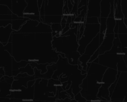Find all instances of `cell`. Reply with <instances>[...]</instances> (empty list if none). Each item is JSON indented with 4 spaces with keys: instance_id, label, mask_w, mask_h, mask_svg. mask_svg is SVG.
I'll use <instances>...</instances> for the list:
<instances>
[{
    "instance_id": "cell-1",
    "label": "cell",
    "mask_w": 127,
    "mask_h": 102,
    "mask_svg": "<svg viewBox=\"0 0 127 102\" xmlns=\"http://www.w3.org/2000/svg\"><path fill=\"white\" fill-rule=\"evenodd\" d=\"M79 27V26L70 28L60 37H53L52 42L53 49L57 53L64 54L68 63L72 65H78L81 56L80 53L78 51L79 44L76 37Z\"/></svg>"
},
{
    "instance_id": "cell-41",
    "label": "cell",
    "mask_w": 127,
    "mask_h": 102,
    "mask_svg": "<svg viewBox=\"0 0 127 102\" xmlns=\"http://www.w3.org/2000/svg\"><path fill=\"white\" fill-rule=\"evenodd\" d=\"M14 102H33V100H20V99H14Z\"/></svg>"
},
{
    "instance_id": "cell-4",
    "label": "cell",
    "mask_w": 127,
    "mask_h": 102,
    "mask_svg": "<svg viewBox=\"0 0 127 102\" xmlns=\"http://www.w3.org/2000/svg\"><path fill=\"white\" fill-rule=\"evenodd\" d=\"M101 85L102 83L98 82L94 76L87 73L86 77L83 79L82 84L79 86L81 89V94L87 101L100 100L97 97V95Z\"/></svg>"
},
{
    "instance_id": "cell-26",
    "label": "cell",
    "mask_w": 127,
    "mask_h": 102,
    "mask_svg": "<svg viewBox=\"0 0 127 102\" xmlns=\"http://www.w3.org/2000/svg\"><path fill=\"white\" fill-rule=\"evenodd\" d=\"M52 31L50 25L46 24L42 22L38 23V26L35 27V33H52Z\"/></svg>"
},
{
    "instance_id": "cell-7",
    "label": "cell",
    "mask_w": 127,
    "mask_h": 102,
    "mask_svg": "<svg viewBox=\"0 0 127 102\" xmlns=\"http://www.w3.org/2000/svg\"><path fill=\"white\" fill-rule=\"evenodd\" d=\"M100 32V24H85L84 30L83 35L78 40L79 47L78 51L81 55L84 53L86 47L95 38V36Z\"/></svg>"
},
{
    "instance_id": "cell-36",
    "label": "cell",
    "mask_w": 127,
    "mask_h": 102,
    "mask_svg": "<svg viewBox=\"0 0 127 102\" xmlns=\"http://www.w3.org/2000/svg\"><path fill=\"white\" fill-rule=\"evenodd\" d=\"M121 7L124 18H127V0H121Z\"/></svg>"
},
{
    "instance_id": "cell-11",
    "label": "cell",
    "mask_w": 127,
    "mask_h": 102,
    "mask_svg": "<svg viewBox=\"0 0 127 102\" xmlns=\"http://www.w3.org/2000/svg\"><path fill=\"white\" fill-rule=\"evenodd\" d=\"M122 57V53L120 54H114L106 51L104 54L99 56V64L107 68H112L117 70V63Z\"/></svg>"
},
{
    "instance_id": "cell-10",
    "label": "cell",
    "mask_w": 127,
    "mask_h": 102,
    "mask_svg": "<svg viewBox=\"0 0 127 102\" xmlns=\"http://www.w3.org/2000/svg\"><path fill=\"white\" fill-rule=\"evenodd\" d=\"M45 16H63L64 0H44Z\"/></svg>"
},
{
    "instance_id": "cell-16",
    "label": "cell",
    "mask_w": 127,
    "mask_h": 102,
    "mask_svg": "<svg viewBox=\"0 0 127 102\" xmlns=\"http://www.w3.org/2000/svg\"><path fill=\"white\" fill-rule=\"evenodd\" d=\"M118 71L116 69L107 68L103 75L102 79V85L109 88V87L115 81Z\"/></svg>"
},
{
    "instance_id": "cell-2",
    "label": "cell",
    "mask_w": 127,
    "mask_h": 102,
    "mask_svg": "<svg viewBox=\"0 0 127 102\" xmlns=\"http://www.w3.org/2000/svg\"><path fill=\"white\" fill-rule=\"evenodd\" d=\"M11 36L12 58L17 62L33 61L35 33H22L13 31Z\"/></svg>"
},
{
    "instance_id": "cell-44",
    "label": "cell",
    "mask_w": 127,
    "mask_h": 102,
    "mask_svg": "<svg viewBox=\"0 0 127 102\" xmlns=\"http://www.w3.org/2000/svg\"><path fill=\"white\" fill-rule=\"evenodd\" d=\"M124 24H125V25L126 26V27L127 28V18H124Z\"/></svg>"
},
{
    "instance_id": "cell-43",
    "label": "cell",
    "mask_w": 127,
    "mask_h": 102,
    "mask_svg": "<svg viewBox=\"0 0 127 102\" xmlns=\"http://www.w3.org/2000/svg\"><path fill=\"white\" fill-rule=\"evenodd\" d=\"M93 63H97V64H99V57H98L97 58H96V59H95V60L93 61Z\"/></svg>"
},
{
    "instance_id": "cell-12",
    "label": "cell",
    "mask_w": 127,
    "mask_h": 102,
    "mask_svg": "<svg viewBox=\"0 0 127 102\" xmlns=\"http://www.w3.org/2000/svg\"><path fill=\"white\" fill-rule=\"evenodd\" d=\"M35 80H30L27 83V87H22L19 90L13 92L14 99L20 100H33Z\"/></svg>"
},
{
    "instance_id": "cell-42",
    "label": "cell",
    "mask_w": 127,
    "mask_h": 102,
    "mask_svg": "<svg viewBox=\"0 0 127 102\" xmlns=\"http://www.w3.org/2000/svg\"><path fill=\"white\" fill-rule=\"evenodd\" d=\"M43 0H37V4H38V8H40L41 6H42V3H43Z\"/></svg>"
},
{
    "instance_id": "cell-30",
    "label": "cell",
    "mask_w": 127,
    "mask_h": 102,
    "mask_svg": "<svg viewBox=\"0 0 127 102\" xmlns=\"http://www.w3.org/2000/svg\"><path fill=\"white\" fill-rule=\"evenodd\" d=\"M51 29H52V32H55L57 33V35L55 37H60L62 32V25L60 23H56V24H52L50 25Z\"/></svg>"
},
{
    "instance_id": "cell-3",
    "label": "cell",
    "mask_w": 127,
    "mask_h": 102,
    "mask_svg": "<svg viewBox=\"0 0 127 102\" xmlns=\"http://www.w3.org/2000/svg\"><path fill=\"white\" fill-rule=\"evenodd\" d=\"M52 33H35V59L37 64H52L58 60L60 53L52 47Z\"/></svg>"
},
{
    "instance_id": "cell-22",
    "label": "cell",
    "mask_w": 127,
    "mask_h": 102,
    "mask_svg": "<svg viewBox=\"0 0 127 102\" xmlns=\"http://www.w3.org/2000/svg\"><path fill=\"white\" fill-rule=\"evenodd\" d=\"M114 0H102L100 2V17L107 18L110 14V8L114 7Z\"/></svg>"
},
{
    "instance_id": "cell-37",
    "label": "cell",
    "mask_w": 127,
    "mask_h": 102,
    "mask_svg": "<svg viewBox=\"0 0 127 102\" xmlns=\"http://www.w3.org/2000/svg\"><path fill=\"white\" fill-rule=\"evenodd\" d=\"M66 98H70V97H69V95L67 94L66 92L63 90V91L60 92H58V100H63V99H66Z\"/></svg>"
},
{
    "instance_id": "cell-18",
    "label": "cell",
    "mask_w": 127,
    "mask_h": 102,
    "mask_svg": "<svg viewBox=\"0 0 127 102\" xmlns=\"http://www.w3.org/2000/svg\"><path fill=\"white\" fill-rule=\"evenodd\" d=\"M14 80L11 85V91L14 92L18 90L22 87H27V83L29 81L35 80L34 76H29L26 77H19L16 78L13 77Z\"/></svg>"
},
{
    "instance_id": "cell-38",
    "label": "cell",
    "mask_w": 127,
    "mask_h": 102,
    "mask_svg": "<svg viewBox=\"0 0 127 102\" xmlns=\"http://www.w3.org/2000/svg\"><path fill=\"white\" fill-rule=\"evenodd\" d=\"M74 99L77 102H87V100H86L85 98H84L83 96H82L80 92L78 93L77 95H76L75 96H74Z\"/></svg>"
},
{
    "instance_id": "cell-23",
    "label": "cell",
    "mask_w": 127,
    "mask_h": 102,
    "mask_svg": "<svg viewBox=\"0 0 127 102\" xmlns=\"http://www.w3.org/2000/svg\"><path fill=\"white\" fill-rule=\"evenodd\" d=\"M63 16H40V22L50 26L52 24L60 23Z\"/></svg>"
},
{
    "instance_id": "cell-31",
    "label": "cell",
    "mask_w": 127,
    "mask_h": 102,
    "mask_svg": "<svg viewBox=\"0 0 127 102\" xmlns=\"http://www.w3.org/2000/svg\"><path fill=\"white\" fill-rule=\"evenodd\" d=\"M119 23L118 34H127V28L124 22V19L117 20Z\"/></svg>"
},
{
    "instance_id": "cell-15",
    "label": "cell",
    "mask_w": 127,
    "mask_h": 102,
    "mask_svg": "<svg viewBox=\"0 0 127 102\" xmlns=\"http://www.w3.org/2000/svg\"><path fill=\"white\" fill-rule=\"evenodd\" d=\"M107 68L104 66L97 64V63H94L93 62L91 64L89 70L87 72V73L93 75L96 78L98 82L102 83L103 75H104V73L107 70Z\"/></svg>"
},
{
    "instance_id": "cell-45",
    "label": "cell",
    "mask_w": 127,
    "mask_h": 102,
    "mask_svg": "<svg viewBox=\"0 0 127 102\" xmlns=\"http://www.w3.org/2000/svg\"><path fill=\"white\" fill-rule=\"evenodd\" d=\"M120 102V101H115V102Z\"/></svg>"
},
{
    "instance_id": "cell-20",
    "label": "cell",
    "mask_w": 127,
    "mask_h": 102,
    "mask_svg": "<svg viewBox=\"0 0 127 102\" xmlns=\"http://www.w3.org/2000/svg\"><path fill=\"white\" fill-rule=\"evenodd\" d=\"M27 6L24 11V14H31L35 16H40L37 0H25Z\"/></svg>"
},
{
    "instance_id": "cell-14",
    "label": "cell",
    "mask_w": 127,
    "mask_h": 102,
    "mask_svg": "<svg viewBox=\"0 0 127 102\" xmlns=\"http://www.w3.org/2000/svg\"><path fill=\"white\" fill-rule=\"evenodd\" d=\"M102 0H88L86 17H100V2Z\"/></svg>"
},
{
    "instance_id": "cell-34",
    "label": "cell",
    "mask_w": 127,
    "mask_h": 102,
    "mask_svg": "<svg viewBox=\"0 0 127 102\" xmlns=\"http://www.w3.org/2000/svg\"><path fill=\"white\" fill-rule=\"evenodd\" d=\"M119 38L122 48H127V34H119Z\"/></svg>"
},
{
    "instance_id": "cell-24",
    "label": "cell",
    "mask_w": 127,
    "mask_h": 102,
    "mask_svg": "<svg viewBox=\"0 0 127 102\" xmlns=\"http://www.w3.org/2000/svg\"><path fill=\"white\" fill-rule=\"evenodd\" d=\"M29 64L28 61H21L20 62H17L13 58L12 59V76L16 77L18 75V71L19 69L21 68H24V67L26 66L27 64Z\"/></svg>"
},
{
    "instance_id": "cell-32",
    "label": "cell",
    "mask_w": 127,
    "mask_h": 102,
    "mask_svg": "<svg viewBox=\"0 0 127 102\" xmlns=\"http://www.w3.org/2000/svg\"><path fill=\"white\" fill-rule=\"evenodd\" d=\"M117 71L120 72V73L127 72V66L125 61H124V59H123V57L120 58V61L117 63Z\"/></svg>"
},
{
    "instance_id": "cell-33",
    "label": "cell",
    "mask_w": 127,
    "mask_h": 102,
    "mask_svg": "<svg viewBox=\"0 0 127 102\" xmlns=\"http://www.w3.org/2000/svg\"><path fill=\"white\" fill-rule=\"evenodd\" d=\"M107 18L104 17H99V24H100V33H105L107 28L106 25Z\"/></svg>"
},
{
    "instance_id": "cell-27",
    "label": "cell",
    "mask_w": 127,
    "mask_h": 102,
    "mask_svg": "<svg viewBox=\"0 0 127 102\" xmlns=\"http://www.w3.org/2000/svg\"><path fill=\"white\" fill-rule=\"evenodd\" d=\"M107 28L105 33H114V30L115 26L116 25V19L114 17H108L106 21Z\"/></svg>"
},
{
    "instance_id": "cell-39",
    "label": "cell",
    "mask_w": 127,
    "mask_h": 102,
    "mask_svg": "<svg viewBox=\"0 0 127 102\" xmlns=\"http://www.w3.org/2000/svg\"><path fill=\"white\" fill-rule=\"evenodd\" d=\"M99 48H98V49L95 51V53L91 56V57L90 59L89 60L88 63H93V61L95 60L96 58H97L98 57H99Z\"/></svg>"
},
{
    "instance_id": "cell-35",
    "label": "cell",
    "mask_w": 127,
    "mask_h": 102,
    "mask_svg": "<svg viewBox=\"0 0 127 102\" xmlns=\"http://www.w3.org/2000/svg\"><path fill=\"white\" fill-rule=\"evenodd\" d=\"M85 24H99V18L97 17H86Z\"/></svg>"
},
{
    "instance_id": "cell-28",
    "label": "cell",
    "mask_w": 127,
    "mask_h": 102,
    "mask_svg": "<svg viewBox=\"0 0 127 102\" xmlns=\"http://www.w3.org/2000/svg\"><path fill=\"white\" fill-rule=\"evenodd\" d=\"M29 63L33 69L36 68L38 70L40 71L41 74H45L47 71V67L48 65V64H37L33 61H29Z\"/></svg>"
},
{
    "instance_id": "cell-29",
    "label": "cell",
    "mask_w": 127,
    "mask_h": 102,
    "mask_svg": "<svg viewBox=\"0 0 127 102\" xmlns=\"http://www.w3.org/2000/svg\"><path fill=\"white\" fill-rule=\"evenodd\" d=\"M17 73L18 74L19 73H27L29 76H34V69H33L29 63L26 66L20 68L17 71Z\"/></svg>"
},
{
    "instance_id": "cell-5",
    "label": "cell",
    "mask_w": 127,
    "mask_h": 102,
    "mask_svg": "<svg viewBox=\"0 0 127 102\" xmlns=\"http://www.w3.org/2000/svg\"><path fill=\"white\" fill-rule=\"evenodd\" d=\"M58 58L57 63L52 64L55 70L52 77V79L59 80L60 78H64L70 76L72 74L81 73L78 65L70 64L66 58H62L60 55L58 56Z\"/></svg>"
},
{
    "instance_id": "cell-6",
    "label": "cell",
    "mask_w": 127,
    "mask_h": 102,
    "mask_svg": "<svg viewBox=\"0 0 127 102\" xmlns=\"http://www.w3.org/2000/svg\"><path fill=\"white\" fill-rule=\"evenodd\" d=\"M48 80L45 79H35L34 84V97L33 101L38 102H55L58 99V92L57 90V94L50 93L48 90Z\"/></svg>"
},
{
    "instance_id": "cell-17",
    "label": "cell",
    "mask_w": 127,
    "mask_h": 102,
    "mask_svg": "<svg viewBox=\"0 0 127 102\" xmlns=\"http://www.w3.org/2000/svg\"><path fill=\"white\" fill-rule=\"evenodd\" d=\"M26 6L25 0H11V12L18 17H24V11Z\"/></svg>"
},
{
    "instance_id": "cell-40",
    "label": "cell",
    "mask_w": 127,
    "mask_h": 102,
    "mask_svg": "<svg viewBox=\"0 0 127 102\" xmlns=\"http://www.w3.org/2000/svg\"><path fill=\"white\" fill-rule=\"evenodd\" d=\"M122 51L123 54V59L126 64L127 68V48H122Z\"/></svg>"
},
{
    "instance_id": "cell-8",
    "label": "cell",
    "mask_w": 127,
    "mask_h": 102,
    "mask_svg": "<svg viewBox=\"0 0 127 102\" xmlns=\"http://www.w3.org/2000/svg\"><path fill=\"white\" fill-rule=\"evenodd\" d=\"M127 102V72L121 73L112 96L110 102Z\"/></svg>"
},
{
    "instance_id": "cell-19",
    "label": "cell",
    "mask_w": 127,
    "mask_h": 102,
    "mask_svg": "<svg viewBox=\"0 0 127 102\" xmlns=\"http://www.w3.org/2000/svg\"><path fill=\"white\" fill-rule=\"evenodd\" d=\"M114 38H115L114 33H108V34L105 33L104 40L99 48V55L104 54L105 52L108 51L111 49L113 46Z\"/></svg>"
},
{
    "instance_id": "cell-25",
    "label": "cell",
    "mask_w": 127,
    "mask_h": 102,
    "mask_svg": "<svg viewBox=\"0 0 127 102\" xmlns=\"http://www.w3.org/2000/svg\"><path fill=\"white\" fill-rule=\"evenodd\" d=\"M28 18L26 17H19L17 19H12L11 22V28L12 30L15 32H18L25 22L28 21Z\"/></svg>"
},
{
    "instance_id": "cell-21",
    "label": "cell",
    "mask_w": 127,
    "mask_h": 102,
    "mask_svg": "<svg viewBox=\"0 0 127 102\" xmlns=\"http://www.w3.org/2000/svg\"><path fill=\"white\" fill-rule=\"evenodd\" d=\"M38 23L39 22L38 21L29 19L17 32L22 33H35V27L38 26Z\"/></svg>"
},
{
    "instance_id": "cell-9",
    "label": "cell",
    "mask_w": 127,
    "mask_h": 102,
    "mask_svg": "<svg viewBox=\"0 0 127 102\" xmlns=\"http://www.w3.org/2000/svg\"><path fill=\"white\" fill-rule=\"evenodd\" d=\"M100 45V42H99V33L95 36V38H94V39L87 45V47H86L84 53L79 57L78 64H80L82 68H83L82 70H84L86 71L87 63H88L89 60L90 59L91 56L99 48Z\"/></svg>"
},
{
    "instance_id": "cell-13",
    "label": "cell",
    "mask_w": 127,
    "mask_h": 102,
    "mask_svg": "<svg viewBox=\"0 0 127 102\" xmlns=\"http://www.w3.org/2000/svg\"><path fill=\"white\" fill-rule=\"evenodd\" d=\"M86 75L87 74L83 75L81 73H78V74H72L69 76L68 80L71 82L70 87H71L72 92L74 96L80 92L81 90V89L79 86L82 84L83 79L86 77Z\"/></svg>"
}]
</instances>
